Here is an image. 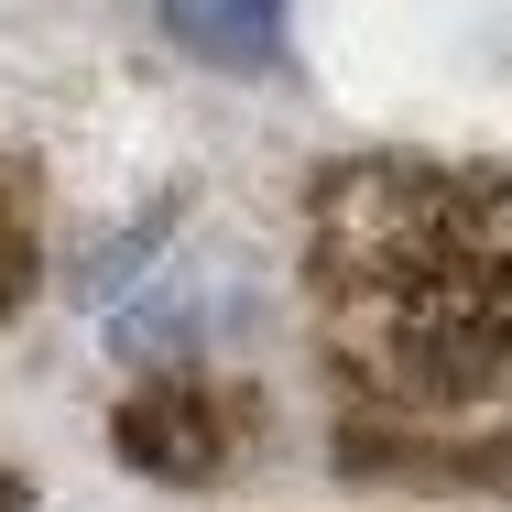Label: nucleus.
<instances>
[{
  "label": "nucleus",
  "mask_w": 512,
  "mask_h": 512,
  "mask_svg": "<svg viewBox=\"0 0 512 512\" xmlns=\"http://www.w3.org/2000/svg\"><path fill=\"white\" fill-rule=\"evenodd\" d=\"M33 295H44V229H33L22 186L0 175V327H22V316H33Z\"/></svg>",
  "instance_id": "20e7f679"
},
{
  "label": "nucleus",
  "mask_w": 512,
  "mask_h": 512,
  "mask_svg": "<svg viewBox=\"0 0 512 512\" xmlns=\"http://www.w3.org/2000/svg\"><path fill=\"white\" fill-rule=\"evenodd\" d=\"M33 502V491H22V469H0V512H22Z\"/></svg>",
  "instance_id": "39448f33"
},
{
  "label": "nucleus",
  "mask_w": 512,
  "mask_h": 512,
  "mask_svg": "<svg viewBox=\"0 0 512 512\" xmlns=\"http://www.w3.org/2000/svg\"><path fill=\"white\" fill-rule=\"evenodd\" d=\"M153 22H164L197 66H229V77L295 66V0H153Z\"/></svg>",
  "instance_id": "7ed1b4c3"
},
{
  "label": "nucleus",
  "mask_w": 512,
  "mask_h": 512,
  "mask_svg": "<svg viewBox=\"0 0 512 512\" xmlns=\"http://www.w3.org/2000/svg\"><path fill=\"white\" fill-rule=\"evenodd\" d=\"M295 316L338 480L512 502V164H316L295 207Z\"/></svg>",
  "instance_id": "f257e3e1"
},
{
  "label": "nucleus",
  "mask_w": 512,
  "mask_h": 512,
  "mask_svg": "<svg viewBox=\"0 0 512 512\" xmlns=\"http://www.w3.org/2000/svg\"><path fill=\"white\" fill-rule=\"evenodd\" d=\"M251 436H262V414L251 393L229 382V371H142L120 414H109V447H120V469L131 480H153V491H229L240 480V458H251Z\"/></svg>",
  "instance_id": "f03ea898"
}]
</instances>
